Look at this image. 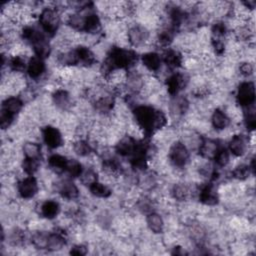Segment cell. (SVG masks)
I'll return each mask as SVG.
<instances>
[{
	"label": "cell",
	"mask_w": 256,
	"mask_h": 256,
	"mask_svg": "<svg viewBox=\"0 0 256 256\" xmlns=\"http://www.w3.org/2000/svg\"><path fill=\"white\" fill-rule=\"evenodd\" d=\"M189 77L182 72H173L166 77L165 87L167 93L174 97L177 96L183 89H185L189 83Z\"/></svg>",
	"instance_id": "6"
},
{
	"label": "cell",
	"mask_w": 256,
	"mask_h": 256,
	"mask_svg": "<svg viewBox=\"0 0 256 256\" xmlns=\"http://www.w3.org/2000/svg\"><path fill=\"white\" fill-rule=\"evenodd\" d=\"M51 102L57 110L66 112L73 106L71 94L64 88H56L51 94Z\"/></svg>",
	"instance_id": "9"
},
{
	"label": "cell",
	"mask_w": 256,
	"mask_h": 256,
	"mask_svg": "<svg viewBox=\"0 0 256 256\" xmlns=\"http://www.w3.org/2000/svg\"><path fill=\"white\" fill-rule=\"evenodd\" d=\"M61 22V13L56 7H45L39 14V25L41 30L48 35H55L58 32Z\"/></svg>",
	"instance_id": "2"
},
{
	"label": "cell",
	"mask_w": 256,
	"mask_h": 256,
	"mask_svg": "<svg viewBox=\"0 0 256 256\" xmlns=\"http://www.w3.org/2000/svg\"><path fill=\"white\" fill-rule=\"evenodd\" d=\"M238 72L241 76L245 78H249L254 73V66L252 61L243 60L238 64Z\"/></svg>",
	"instance_id": "32"
},
{
	"label": "cell",
	"mask_w": 256,
	"mask_h": 256,
	"mask_svg": "<svg viewBox=\"0 0 256 256\" xmlns=\"http://www.w3.org/2000/svg\"><path fill=\"white\" fill-rule=\"evenodd\" d=\"M24 106V101L21 99L20 96H15V95H10L7 96L2 103V109L3 111L16 116L23 108Z\"/></svg>",
	"instance_id": "18"
},
{
	"label": "cell",
	"mask_w": 256,
	"mask_h": 256,
	"mask_svg": "<svg viewBox=\"0 0 256 256\" xmlns=\"http://www.w3.org/2000/svg\"><path fill=\"white\" fill-rule=\"evenodd\" d=\"M90 194L94 197L97 198H102V199H107L111 196L112 194V190L110 189V187L105 184L104 182L101 181H96L95 183H93L92 185H90L88 187Z\"/></svg>",
	"instance_id": "26"
},
{
	"label": "cell",
	"mask_w": 256,
	"mask_h": 256,
	"mask_svg": "<svg viewBox=\"0 0 256 256\" xmlns=\"http://www.w3.org/2000/svg\"><path fill=\"white\" fill-rule=\"evenodd\" d=\"M199 201L205 206H215L219 202V193L212 183L203 184L197 192Z\"/></svg>",
	"instance_id": "12"
},
{
	"label": "cell",
	"mask_w": 256,
	"mask_h": 256,
	"mask_svg": "<svg viewBox=\"0 0 256 256\" xmlns=\"http://www.w3.org/2000/svg\"><path fill=\"white\" fill-rule=\"evenodd\" d=\"M162 57L155 51H146L141 55V64L149 72L158 73L162 68Z\"/></svg>",
	"instance_id": "14"
},
{
	"label": "cell",
	"mask_w": 256,
	"mask_h": 256,
	"mask_svg": "<svg viewBox=\"0 0 256 256\" xmlns=\"http://www.w3.org/2000/svg\"><path fill=\"white\" fill-rule=\"evenodd\" d=\"M26 71L28 76L33 80H38L42 78V76L45 74V71H46V65H45L44 59L36 55L30 57L28 60Z\"/></svg>",
	"instance_id": "15"
},
{
	"label": "cell",
	"mask_w": 256,
	"mask_h": 256,
	"mask_svg": "<svg viewBox=\"0 0 256 256\" xmlns=\"http://www.w3.org/2000/svg\"><path fill=\"white\" fill-rule=\"evenodd\" d=\"M71 150L75 155L82 157V158L90 157V155L93 152L92 145L90 144V142L88 140H86L84 138L73 140Z\"/></svg>",
	"instance_id": "23"
},
{
	"label": "cell",
	"mask_w": 256,
	"mask_h": 256,
	"mask_svg": "<svg viewBox=\"0 0 256 256\" xmlns=\"http://www.w3.org/2000/svg\"><path fill=\"white\" fill-rule=\"evenodd\" d=\"M133 120L146 133H155L167 124V117L163 111L150 105L139 104L133 108Z\"/></svg>",
	"instance_id": "1"
},
{
	"label": "cell",
	"mask_w": 256,
	"mask_h": 256,
	"mask_svg": "<svg viewBox=\"0 0 256 256\" xmlns=\"http://www.w3.org/2000/svg\"><path fill=\"white\" fill-rule=\"evenodd\" d=\"M79 179L83 185L89 187L90 185H92L93 183L98 181L99 177H98V173L96 172V170H94L91 167H87V168L83 169L81 175L79 176Z\"/></svg>",
	"instance_id": "31"
},
{
	"label": "cell",
	"mask_w": 256,
	"mask_h": 256,
	"mask_svg": "<svg viewBox=\"0 0 256 256\" xmlns=\"http://www.w3.org/2000/svg\"><path fill=\"white\" fill-rule=\"evenodd\" d=\"M210 122H211V126L217 132H221L230 126L231 119L229 118L228 114L224 110L220 108H216L211 113Z\"/></svg>",
	"instance_id": "17"
},
{
	"label": "cell",
	"mask_w": 256,
	"mask_h": 256,
	"mask_svg": "<svg viewBox=\"0 0 256 256\" xmlns=\"http://www.w3.org/2000/svg\"><path fill=\"white\" fill-rule=\"evenodd\" d=\"M64 229H60V231L50 232L48 234V241H47V250L49 251H58L64 248L66 245V239L63 233Z\"/></svg>",
	"instance_id": "21"
},
{
	"label": "cell",
	"mask_w": 256,
	"mask_h": 256,
	"mask_svg": "<svg viewBox=\"0 0 256 256\" xmlns=\"http://www.w3.org/2000/svg\"><path fill=\"white\" fill-rule=\"evenodd\" d=\"M215 164L220 167V168H224L226 167L230 161H231V154L229 152V150L225 147H219L217 152L215 153L214 157H213Z\"/></svg>",
	"instance_id": "28"
},
{
	"label": "cell",
	"mask_w": 256,
	"mask_h": 256,
	"mask_svg": "<svg viewBox=\"0 0 256 256\" xmlns=\"http://www.w3.org/2000/svg\"><path fill=\"white\" fill-rule=\"evenodd\" d=\"M236 102L243 108L254 105L255 102V86L252 81L241 82L236 90Z\"/></svg>",
	"instance_id": "5"
},
{
	"label": "cell",
	"mask_w": 256,
	"mask_h": 256,
	"mask_svg": "<svg viewBox=\"0 0 256 256\" xmlns=\"http://www.w3.org/2000/svg\"><path fill=\"white\" fill-rule=\"evenodd\" d=\"M249 139H247L243 134H233L228 142V150L234 157L240 158L246 155L249 147Z\"/></svg>",
	"instance_id": "10"
},
{
	"label": "cell",
	"mask_w": 256,
	"mask_h": 256,
	"mask_svg": "<svg viewBox=\"0 0 256 256\" xmlns=\"http://www.w3.org/2000/svg\"><path fill=\"white\" fill-rule=\"evenodd\" d=\"M17 193L23 200L34 198L39 192V184L34 176H25L17 182Z\"/></svg>",
	"instance_id": "7"
},
{
	"label": "cell",
	"mask_w": 256,
	"mask_h": 256,
	"mask_svg": "<svg viewBox=\"0 0 256 256\" xmlns=\"http://www.w3.org/2000/svg\"><path fill=\"white\" fill-rule=\"evenodd\" d=\"M67 158L66 156L60 154V153H54L48 157L47 163L49 169L54 173H65V168L67 164Z\"/></svg>",
	"instance_id": "24"
},
{
	"label": "cell",
	"mask_w": 256,
	"mask_h": 256,
	"mask_svg": "<svg viewBox=\"0 0 256 256\" xmlns=\"http://www.w3.org/2000/svg\"><path fill=\"white\" fill-rule=\"evenodd\" d=\"M82 171H83V168H82V164L80 163V161H78L77 159H74V158L67 160L65 173H67V175L70 178L79 177L81 175Z\"/></svg>",
	"instance_id": "30"
},
{
	"label": "cell",
	"mask_w": 256,
	"mask_h": 256,
	"mask_svg": "<svg viewBox=\"0 0 256 256\" xmlns=\"http://www.w3.org/2000/svg\"><path fill=\"white\" fill-rule=\"evenodd\" d=\"M191 194H192L191 187H189L185 183H175L170 189L171 197L178 202L187 201L191 196Z\"/></svg>",
	"instance_id": "22"
},
{
	"label": "cell",
	"mask_w": 256,
	"mask_h": 256,
	"mask_svg": "<svg viewBox=\"0 0 256 256\" xmlns=\"http://www.w3.org/2000/svg\"><path fill=\"white\" fill-rule=\"evenodd\" d=\"M146 226L153 234H160L164 231L165 222L159 213L151 211L146 216Z\"/></svg>",
	"instance_id": "20"
},
{
	"label": "cell",
	"mask_w": 256,
	"mask_h": 256,
	"mask_svg": "<svg viewBox=\"0 0 256 256\" xmlns=\"http://www.w3.org/2000/svg\"><path fill=\"white\" fill-rule=\"evenodd\" d=\"M162 62L165 64V67H167L170 71L177 69L183 65L184 56L181 52H179L176 49L167 48L165 52L163 53Z\"/></svg>",
	"instance_id": "16"
},
{
	"label": "cell",
	"mask_w": 256,
	"mask_h": 256,
	"mask_svg": "<svg viewBox=\"0 0 256 256\" xmlns=\"http://www.w3.org/2000/svg\"><path fill=\"white\" fill-rule=\"evenodd\" d=\"M70 254L73 255H85L88 253V247L84 244H75L73 247L70 249Z\"/></svg>",
	"instance_id": "33"
},
{
	"label": "cell",
	"mask_w": 256,
	"mask_h": 256,
	"mask_svg": "<svg viewBox=\"0 0 256 256\" xmlns=\"http://www.w3.org/2000/svg\"><path fill=\"white\" fill-rule=\"evenodd\" d=\"M40 214L47 220H52L56 218L60 213V204L56 200L48 199L41 203Z\"/></svg>",
	"instance_id": "19"
},
{
	"label": "cell",
	"mask_w": 256,
	"mask_h": 256,
	"mask_svg": "<svg viewBox=\"0 0 256 256\" xmlns=\"http://www.w3.org/2000/svg\"><path fill=\"white\" fill-rule=\"evenodd\" d=\"M138 141L128 134L123 135L115 144V152L122 157H131L137 148Z\"/></svg>",
	"instance_id": "13"
},
{
	"label": "cell",
	"mask_w": 256,
	"mask_h": 256,
	"mask_svg": "<svg viewBox=\"0 0 256 256\" xmlns=\"http://www.w3.org/2000/svg\"><path fill=\"white\" fill-rule=\"evenodd\" d=\"M22 153L25 158L40 160L41 154H42V149H41V146L39 143H37L35 141L28 140L22 146Z\"/></svg>",
	"instance_id": "25"
},
{
	"label": "cell",
	"mask_w": 256,
	"mask_h": 256,
	"mask_svg": "<svg viewBox=\"0 0 256 256\" xmlns=\"http://www.w3.org/2000/svg\"><path fill=\"white\" fill-rule=\"evenodd\" d=\"M251 174H254L252 171L249 163H240L234 167V169L231 171L232 178L238 180V181H245L249 178Z\"/></svg>",
	"instance_id": "27"
},
{
	"label": "cell",
	"mask_w": 256,
	"mask_h": 256,
	"mask_svg": "<svg viewBox=\"0 0 256 256\" xmlns=\"http://www.w3.org/2000/svg\"><path fill=\"white\" fill-rule=\"evenodd\" d=\"M41 137L50 149H57L63 145V135L61 131L52 125H47L41 130Z\"/></svg>",
	"instance_id": "11"
},
{
	"label": "cell",
	"mask_w": 256,
	"mask_h": 256,
	"mask_svg": "<svg viewBox=\"0 0 256 256\" xmlns=\"http://www.w3.org/2000/svg\"><path fill=\"white\" fill-rule=\"evenodd\" d=\"M168 160L176 169H182L189 163L190 151L181 140H175L169 146Z\"/></svg>",
	"instance_id": "3"
},
{
	"label": "cell",
	"mask_w": 256,
	"mask_h": 256,
	"mask_svg": "<svg viewBox=\"0 0 256 256\" xmlns=\"http://www.w3.org/2000/svg\"><path fill=\"white\" fill-rule=\"evenodd\" d=\"M52 187L63 199L74 200L79 197V189L70 179L57 180Z\"/></svg>",
	"instance_id": "8"
},
{
	"label": "cell",
	"mask_w": 256,
	"mask_h": 256,
	"mask_svg": "<svg viewBox=\"0 0 256 256\" xmlns=\"http://www.w3.org/2000/svg\"><path fill=\"white\" fill-rule=\"evenodd\" d=\"M151 32L141 23H135L128 26L127 39L128 44L135 48H142L150 43Z\"/></svg>",
	"instance_id": "4"
},
{
	"label": "cell",
	"mask_w": 256,
	"mask_h": 256,
	"mask_svg": "<svg viewBox=\"0 0 256 256\" xmlns=\"http://www.w3.org/2000/svg\"><path fill=\"white\" fill-rule=\"evenodd\" d=\"M40 167V160L38 159H31L25 158L21 162V169L22 171L28 176H34V174L39 170Z\"/></svg>",
	"instance_id": "29"
}]
</instances>
